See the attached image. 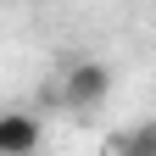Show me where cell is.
I'll return each mask as SVG.
<instances>
[{
    "label": "cell",
    "instance_id": "cell-3",
    "mask_svg": "<svg viewBox=\"0 0 156 156\" xmlns=\"http://www.w3.org/2000/svg\"><path fill=\"white\" fill-rule=\"evenodd\" d=\"M123 156H156V128H151V123L128 128V134H123Z\"/></svg>",
    "mask_w": 156,
    "mask_h": 156
},
{
    "label": "cell",
    "instance_id": "cell-1",
    "mask_svg": "<svg viewBox=\"0 0 156 156\" xmlns=\"http://www.w3.org/2000/svg\"><path fill=\"white\" fill-rule=\"evenodd\" d=\"M112 95V67L106 62H73L67 78H62V101L78 106V112H95Z\"/></svg>",
    "mask_w": 156,
    "mask_h": 156
},
{
    "label": "cell",
    "instance_id": "cell-2",
    "mask_svg": "<svg viewBox=\"0 0 156 156\" xmlns=\"http://www.w3.org/2000/svg\"><path fill=\"white\" fill-rule=\"evenodd\" d=\"M34 151H39V117L0 112V156H34Z\"/></svg>",
    "mask_w": 156,
    "mask_h": 156
}]
</instances>
